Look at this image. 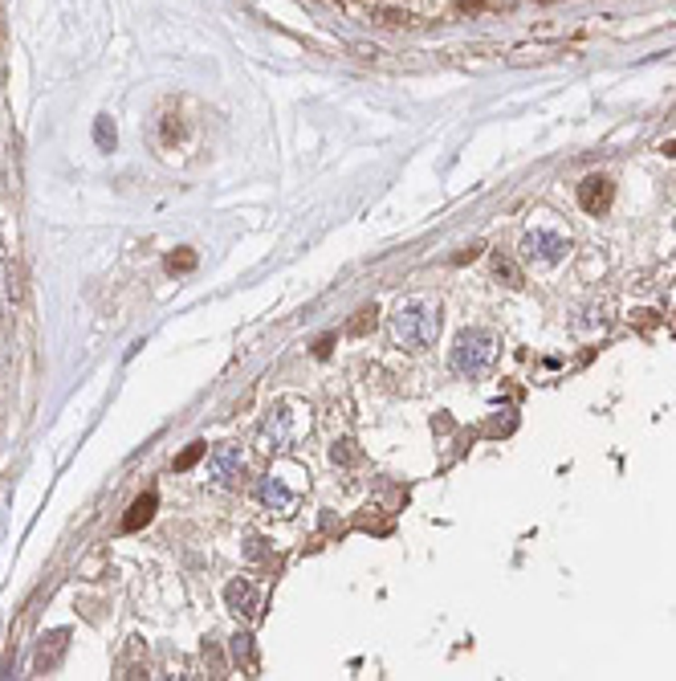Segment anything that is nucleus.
Here are the masks:
<instances>
[{"label": "nucleus", "instance_id": "obj_13", "mask_svg": "<svg viewBox=\"0 0 676 681\" xmlns=\"http://www.w3.org/2000/svg\"><path fill=\"white\" fill-rule=\"evenodd\" d=\"M204 453H208V445H204V441H192V445H187V449L176 457V469H192L195 461L204 457Z\"/></svg>", "mask_w": 676, "mask_h": 681}, {"label": "nucleus", "instance_id": "obj_16", "mask_svg": "<svg viewBox=\"0 0 676 681\" xmlns=\"http://www.w3.org/2000/svg\"><path fill=\"white\" fill-rule=\"evenodd\" d=\"M668 302H672V311H676V282H672V290H668Z\"/></svg>", "mask_w": 676, "mask_h": 681}, {"label": "nucleus", "instance_id": "obj_1", "mask_svg": "<svg viewBox=\"0 0 676 681\" xmlns=\"http://www.w3.org/2000/svg\"><path fill=\"white\" fill-rule=\"evenodd\" d=\"M440 302L432 298L415 294V298H399L395 311L387 319V331H391V343L404 347V351H428L440 335Z\"/></svg>", "mask_w": 676, "mask_h": 681}, {"label": "nucleus", "instance_id": "obj_6", "mask_svg": "<svg viewBox=\"0 0 676 681\" xmlns=\"http://www.w3.org/2000/svg\"><path fill=\"white\" fill-rule=\"evenodd\" d=\"M257 498H261V506L273 510V514H293V510H298V494L273 474L257 482Z\"/></svg>", "mask_w": 676, "mask_h": 681}, {"label": "nucleus", "instance_id": "obj_7", "mask_svg": "<svg viewBox=\"0 0 676 681\" xmlns=\"http://www.w3.org/2000/svg\"><path fill=\"white\" fill-rule=\"evenodd\" d=\"M224 604L236 616H257L261 612V588L252 580H233L224 588Z\"/></svg>", "mask_w": 676, "mask_h": 681}, {"label": "nucleus", "instance_id": "obj_3", "mask_svg": "<svg viewBox=\"0 0 676 681\" xmlns=\"http://www.w3.org/2000/svg\"><path fill=\"white\" fill-rule=\"evenodd\" d=\"M493 360H497V335L485 327H469V331L456 335V347H452V355H448V368H452L461 379H477L493 368Z\"/></svg>", "mask_w": 676, "mask_h": 681}, {"label": "nucleus", "instance_id": "obj_12", "mask_svg": "<svg viewBox=\"0 0 676 681\" xmlns=\"http://www.w3.org/2000/svg\"><path fill=\"white\" fill-rule=\"evenodd\" d=\"M228 648H233V661L236 665H252V637H249V632H236Z\"/></svg>", "mask_w": 676, "mask_h": 681}, {"label": "nucleus", "instance_id": "obj_14", "mask_svg": "<svg viewBox=\"0 0 676 681\" xmlns=\"http://www.w3.org/2000/svg\"><path fill=\"white\" fill-rule=\"evenodd\" d=\"M367 327H375V306H367V311H358V319H355V327H350V331H355V335H363Z\"/></svg>", "mask_w": 676, "mask_h": 681}, {"label": "nucleus", "instance_id": "obj_10", "mask_svg": "<svg viewBox=\"0 0 676 681\" xmlns=\"http://www.w3.org/2000/svg\"><path fill=\"white\" fill-rule=\"evenodd\" d=\"M155 494H143V498H135L130 502V510H127V518H122V531H138V526H147L151 523V514H155Z\"/></svg>", "mask_w": 676, "mask_h": 681}, {"label": "nucleus", "instance_id": "obj_2", "mask_svg": "<svg viewBox=\"0 0 676 681\" xmlns=\"http://www.w3.org/2000/svg\"><path fill=\"white\" fill-rule=\"evenodd\" d=\"M309 428H314V417H309L306 404L301 400H277L273 408L265 412V420H261L257 445L265 453H290L306 441Z\"/></svg>", "mask_w": 676, "mask_h": 681}, {"label": "nucleus", "instance_id": "obj_5", "mask_svg": "<svg viewBox=\"0 0 676 681\" xmlns=\"http://www.w3.org/2000/svg\"><path fill=\"white\" fill-rule=\"evenodd\" d=\"M241 469H244V453H241V445H236V441H224V445H216V449L208 453V482L228 485L233 477H241Z\"/></svg>", "mask_w": 676, "mask_h": 681}, {"label": "nucleus", "instance_id": "obj_9", "mask_svg": "<svg viewBox=\"0 0 676 681\" xmlns=\"http://www.w3.org/2000/svg\"><path fill=\"white\" fill-rule=\"evenodd\" d=\"M65 645H70V632H65V628H57V632H49V637H41V645H37V673H49V669H53V665L62 661Z\"/></svg>", "mask_w": 676, "mask_h": 681}, {"label": "nucleus", "instance_id": "obj_15", "mask_svg": "<svg viewBox=\"0 0 676 681\" xmlns=\"http://www.w3.org/2000/svg\"><path fill=\"white\" fill-rule=\"evenodd\" d=\"M192 265H195L192 254H171L167 257V270H192Z\"/></svg>", "mask_w": 676, "mask_h": 681}, {"label": "nucleus", "instance_id": "obj_4", "mask_svg": "<svg viewBox=\"0 0 676 681\" xmlns=\"http://www.w3.org/2000/svg\"><path fill=\"white\" fill-rule=\"evenodd\" d=\"M570 249V237H562L558 229H529L526 237H521V257L534 265H554L562 262Z\"/></svg>", "mask_w": 676, "mask_h": 681}, {"label": "nucleus", "instance_id": "obj_8", "mask_svg": "<svg viewBox=\"0 0 676 681\" xmlns=\"http://www.w3.org/2000/svg\"><path fill=\"white\" fill-rule=\"evenodd\" d=\"M578 205H583L586 213H603V208L611 205V180L607 176H586V180L578 184Z\"/></svg>", "mask_w": 676, "mask_h": 681}, {"label": "nucleus", "instance_id": "obj_11", "mask_svg": "<svg viewBox=\"0 0 676 681\" xmlns=\"http://www.w3.org/2000/svg\"><path fill=\"white\" fill-rule=\"evenodd\" d=\"M94 143H98L102 151L114 148V123H110V115H98V119H94Z\"/></svg>", "mask_w": 676, "mask_h": 681}, {"label": "nucleus", "instance_id": "obj_17", "mask_svg": "<svg viewBox=\"0 0 676 681\" xmlns=\"http://www.w3.org/2000/svg\"><path fill=\"white\" fill-rule=\"evenodd\" d=\"M664 151H668V156H676V139H672V143H668V148H664Z\"/></svg>", "mask_w": 676, "mask_h": 681}]
</instances>
